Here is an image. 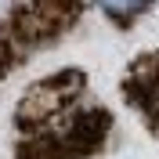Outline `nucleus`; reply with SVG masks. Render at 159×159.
<instances>
[{"instance_id": "obj_1", "label": "nucleus", "mask_w": 159, "mask_h": 159, "mask_svg": "<svg viewBox=\"0 0 159 159\" xmlns=\"http://www.w3.org/2000/svg\"><path fill=\"white\" fill-rule=\"evenodd\" d=\"M109 18H116V22H130V18H138L141 11L148 7L152 0H94Z\"/></svg>"}]
</instances>
